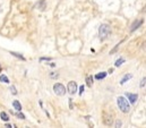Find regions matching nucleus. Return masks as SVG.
<instances>
[{"label": "nucleus", "instance_id": "nucleus-1", "mask_svg": "<svg viewBox=\"0 0 146 128\" xmlns=\"http://www.w3.org/2000/svg\"><path fill=\"white\" fill-rule=\"evenodd\" d=\"M117 102H118V107H119V109H120L123 113L129 112V110H130V104H129V101H128L126 97H123V96H119V97L117 99Z\"/></svg>", "mask_w": 146, "mask_h": 128}, {"label": "nucleus", "instance_id": "nucleus-2", "mask_svg": "<svg viewBox=\"0 0 146 128\" xmlns=\"http://www.w3.org/2000/svg\"><path fill=\"white\" fill-rule=\"evenodd\" d=\"M111 34V29H110L109 25L107 24H102L99 29V36L101 40H106L108 36Z\"/></svg>", "mask_w": 146, "mask_h": 128}, {"label": "nucleus", "instance_id": "nucleus-3", "mask_svg": "<svg viewBox=\"0 0 146 128\" xmlns=\"http://www.w3.org/2000/svg\"><path fill=\"white\" fill-rule=\"evenodd\" d=\"M53 92H54L57 95H65V94H66V89H65V86H64L62 84L57 83V84H54V86H53Z\"/></svg>", "mask_w": 146, "mask_h": 128}, {"label": "nucleus", "instance_id": "nucleus-4", "mask_svg": "<svg viewBox=\"0 0 146 128\" xmlns=\"http://www.w3.org/2000/svg\"><path fill=\"white\" fill-rule=\"evenodd\" d=\"M68 92L70 94H75L77 92V84L75 82H69L68 83Z\"/></svg>", "mask_w": 146, "mask_h": 128}, {"label": "nucleus", "instance_id": "nucleus-5", "mask_svg": "<svg viewBox=\"0 0 146 128\" xmlns=\"http://www.w3.org/2000/svg\"><path fill=\"white\" fill-rule=\"evenodd\" d=\"M126 96H127V99L129 100V102L131 104H135L136 101H137V99H138L137 94H133V93H126Z\"/></svg>", "mask_w": 146, "mask_h": 128}, {"label": "nucleus", "instance_id": "nucleus-6", "mask_svg": "<svg viewBox=\"0 0 146 128\" xmlns=\"http://www.w3.org/2000/svg\"><path fill=\"white\" fill-rule=\"evenodd\" d=\"M143 24V19H139V21H137L136 23H134L133 25H131V31H135L136 29H138V26H141Z\"/></svg>", "mask_w": 146, "mask_h": 128}, {"label": "nucleus", "instance_id": "nucleus-7", "mask_svg": "<svg viewBox=\"0 0 146 128\" xmlns=\"http://www.w3.org/2000/svg\"><path fill=\"white\" fill-rule=\"evenodd\" d=\"M36 7L40 10H44V8H45V1L44 0H40L36 3Z\"/></svg>", "mask_w": 146, "mask_h": 128}, {"label": "nucleus", "instance_id": "nucleus-8", "mask_svg": "<svg viewBox=\"0 0 146 128\" xmlns=\"http://www.w3.org/2000/svg\"><path fill=\"white\" fill-rule=\"evenodd\" d=\"M13 105H14V108H15L17 111H21V110H22V105H21V103H19L18 101L15 100V101L13 102Z\"/></svg>", "mask_w": 146, "mask_h": 128}, {"label": "nucleus", "instance_id": "nucleus-9", "mask_svg": "<svg viewBox=\"0 0 146 128\" xmlns=\"http://www.w3.org/2000/svg\"><path fill=\"white\" fill-rule=\"evenodd\" d=\"M131 77H133V75H131V74H128V75H126V76H123V78L121 79V82H120V84H125V83H126V82H127L128 79H130Z\"/></svg>", "mask_w": 146, "mask_h": 128}, {"label": "nucleus", "instance_id": "nucleus-10", "mask_svg": "<svg viewBox=\"0 0 146 128\" xmlns=\"http://www.w3.org/2000/svg\"><path fill=\"white\" fill-rule=\"evenodd\" d=\"M106 76H107V73H106V71H102V73H99V74L95 76V78H96V79H103Z\"/></svg>", "mask_w": 146, "mask_h": 128}, {"label": "nucleus", "instance_id": "nucleus-11", "mask_svg": "<svg viewBox=\"0 0 146 128\" xmlns=\"http://www.w3.org/2000/svg\"><path fill=\"white\" fill-rule=\"evenodd\" d=\"M0 82H2V83H9V79H8V77L6 75H0Z\"/></svg>", "mask_w": 146, "mask_h": 128}, {"label": "nucleus", "instance_id": "nucleus-12", "mask_svg": "<svg viewBox=\"0 0 146 128\" xmlns=\"http://www.w3.org/2000/svg\"><path fill=\"white\" fill-rule=\"evenodd\" d=\"M86 84H87V86H90V87L93 85V77H92V76H90V77L86 78Z\"/></svg>", "mask_w": 146, "mask_h": 128}, {"label": "nucleus", "instance_id": "nucleus-13", "mask_svg": "<svg viewBox=\"0 0 146 128\" xmlns=\"http://www.w3.org/2000/svg\"><path fill=\"white\" fill-rule=\"evenodd\" d=\"M0 117H1V119H2L3 121H8V120H9L8 115H7L6 112H1V113H0Z\"/></svg>", "mask_w": 146, "mask_h": 128}, {"label": "nucleus", "instance_id": "nucleus-14", "mask_svg": "<svg viewBox=\"0 0 146 128\" xmlns=\"http://www.w3.org/2000/svg\"><path fill=\"white\" fill-rule=\"evenodd\" d=\"M123 63H125V60H123V59H122V58H120V59H118V60H117V61H115V67H119V66H121V64H123Z\"/></svg>", "mask_w": 146, "mask_h": 128}, {"label": "nucleus", "instance_id": "nucleus-15", "mask_svg": "<svg viewBox=\"0 0 146 128\" xmlns=\"http://www.w3.org/2000/svg\"><path fill=\"white\" fill-rule=\"evenodd\" d=\"M11 55H14V56H15V57H18V58H21V59H22V60H24V59H25V58H24V57H23V56H21V55H19V53H15V52H11Z\"/></svg>", "mask_w": 146, "mask_h": 128}, {"label": "nucleus", "instance_id": "nucleus-16", "mask_svg": "<svg viewBox=\"0 0 146 128\" xmlns=\"http://www.w3.org/2000/svg\"><path fill=\"white\" fill-rule=\"evenodd\" d=\"M10 91H11V93H13V94H16V93H17V92H16L15 86H11V87H10Z\"/></svg>", "mask_w": 146, "mask_h": 128}, {"label": "nucleus", "instance_id": "nucleus-17", "mask_svg": "<svg viewBox=\"0 0 146 128\" xmlns=\"http://www.w3.org/2000/svg\"><path fill=\"white\" fill-rule=\"evenodd\" d=\"M16 115H17V117H18L19 119H24V118H25V116H24L23 113H16Z\"/></svg>", "mask_w": 146, "mask_h": 128}, {"label": "nucleus", "instance_id": "nucleus-18", "mask_svg": "<svg viewBox=\"0 0 146 128\" xmlns=\"http://www.w3.org/2000/svg\"><path fill=\"white\" fill-rule=\"evenodd\" d=\"M145 81H146V78L144 77V78L142 79V83H141V87H144V86H145Z\"/></svg>", "mask_w": 146, "mask_h": 128}, {"label": "nucleus", "instance_id": "nucleus-19", "mask_svg": "<svg viewBox=\"0 0 146 128\" xmlns=\"http://www.w3.org/2000/svg\"><path fill=\"white\" fill-rule=\"evenodd\" d=\"M51 77L52 78H57L58 77V74H51Z\"/></svg>", "mask_w": 146, "mask_h": 128}, {"label": "nucleus", "instance_id": "nucleus-20", "mask_svg": "<svg viewBox=\"0 0 146 128\" xmlns=\"http://www.w3.org/2000/svg\"><path fill=\"white\" fill-rule=\"evenodd\" d=\"M83 91H84V86H80V90H79V94H83Z\"/></svg>", "mask_w": 146, "mask_h": 128}, {"label": "nucleus", "instance_id": "nucleus-21", "mask_svg": "<svg viewBox=\"0 0 146 128\" xmlns=\"http://www.w3.org/2000/svg\"><path fill=\"white\" fill-rule=\"evenodd\" d=\"M1 70H2V68H1V66H0V73H1Z\"/></svg>", "mask_w": 146, "mask_h": 128}, {"label": "nucleus", "instance_id": "nucleus-22", "mask_svg": "<svg viewBox=\"0 0 146 128\" xmlns=\"http://www.w3.org/2000/svg\"><path fill=\"white\" fill-rule=\"evenodd\" d=\"M0 10H1V8H0Z\"/></svg>", "mask_w": 146, "mask_h": 128}]
</instances>
